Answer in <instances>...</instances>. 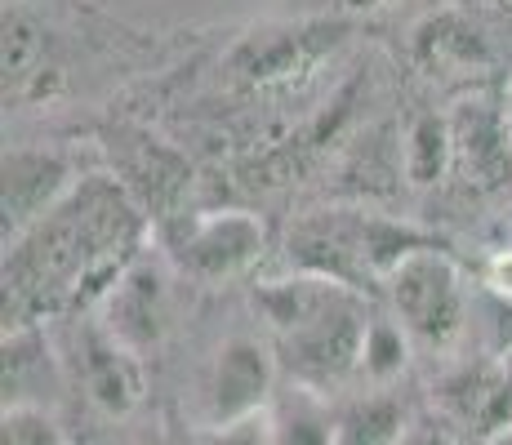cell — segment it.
Masks as SVG:
<instances>
[{
    "instance_id": "3957f363",
    "label": "cell",
    "mask_w": 512,
    "mask_h": 445,
    "mask_svg": "<svg viewBox=\"0 0 512 445\" xmlns=\"http://www.w3.org/2000/svg\"><path fill=\"white\" fill-rule=\"evenodd\" d=\"M428 245L441 241L410 223L366 210H317L294 223L285 236V254H290L294 272L330 276V281H343L361 294L370 285H388V276Z\"/></svg>"
},
{
    "instance_id": "ba28073f",
    "label": "cell",
    "mask_w": 512,
    "mask_h": 445,
    "mask_svg": "<svg viewBox=\"0 0 512 445\" xmlns=\"http://www.w3.org/2000/svg\"><path fill=\"white\" fill-rule=\"evenodd\" d=\"M72 361L81 374L85 392L98 410L107 414H130L143 401V365L139 352L125 348L112 330L103 325V316H72Z\"/></svg>"
},
{
    "instance_id": "6da1fadb",
    "label": "cell",
    "mask_w": 512,
    "mask_h": 445,
    "mask_svg": "<svg viewBox=\"0 0 512 445\" xmlns=\"http://www.w3.org/2000/svg\"><path fill=\"white\" fill-rule=\"evenodd\" d=\"M147 210L112 174H90L23 236L5 245V334L45 316H81L143 259Z\"/></svg>"
},
{
    "instance_id": "8fae6325",
    "label": "cell",
    "mask_w": 512,
    "mask_h": 445,
    "mask_svg": "<svg viewBox=\"0 0 512 445\" xmlns=\"http://www.w3.org/2000/svg\"><path fill=\"white\" fill-rule=\"evenodd\" d=\"M415 54L419 72H428L432 81L450 85V89H472L495 72V49L481 36V27L468 14H432L415 27Z\"/></svg>"
},
{
    "instance_id": "5bb4252c",
    "label": "cell",
    "mask_w": 512,
    "mask_h": 445,
    "mask_svg": "<svg viewBox=\"0 0 512 445\" xmlns=\"http://www.w3.org/2000/svg\"><path fill=\"white\" fill-rule=\"evenodd\" d=\"M401 165H406V178L415 187H432L455 170V130H450V116L419 112L406 130Z\"/></svg>"
},
{
    "instance_id": "d4e9b609",
    "label": "cell",
    "mask_w": 512,
    "mask_h": 445,
    "mask_svg": "<svg viewBox=\"0 0 512 445\" xmlns=\"http://www.w3.org/2000/svg\"><path fill=\"white\" fill-rule=\"evenodd\" d=\"M504 5H512V0H504Z\"/></svg>"
},
{
    "instance_id": "cb8c5ba5",
    "label": "cell",
    "mask_w": 512,
    "mask_h": 445,
    "mask_svg": "<svg viewBox=\"0 0 512 445\" xmlns=\"http://www.w3.org/2000/svg\"><path fill=\"white\" fill-rule=\"evenodd\" d=\"M343 5H352V9H370V5H383V0H343Z\"/></svg>"
},
{
    "instance_id": "44dd1931",
    "label": "cell",
    "mask_w": 512,
    "mask_h": 445,
    "mask_svg": "<svg viewBox=\"0 0 512 445\" xmlns=\"http://www.w3.org/2000/svg\"><path fill=\"white\" fill-rule=\"evenodd\" d=\"M401 445H455V441H450V432L437 428V423H410V432L401 437Z\"/></svg>"
},
{
    "instance_id": "ac0fdd59",
    "label": "cell",
    "mask_w": 512,
    "mask_h": 445,
    "mask_svg": "<svg viewBox=\"0 0 512 445\" xmlns=\"http://www.w3.org/2000/svg\"><path fill=\"white\" fill-rule=\"evenodd\" d=\"M0 445H63V437H58L54 419L36 405H5Z\"/></svg>"
},
{
    "instance_id": "7402d4cb",
    "label": "cell",
    "mask_w": 512,
    "mask_h": 445,
    "mask_svg": "<svg viewBox=\"0 0 512 445\" xmlns=\"http://www.w3.org/2000/svg\"><path fill=\"white\" fill-rule=\"evenodd\" d=\"M486 445H512V423H504V428H499V432H490Z\"/></svg>"
},
{
    "instance_id": "9a60e30c",
    "label": "cell",
    "mask_w": 512,
    "mask_h": 445,
    "mask_svg": "<svg viewBox=\"0 0 512 445\" xmlns=\"http://www.w3.org/2000/svg\"><path fill=\"white\" fill-rule=\"evenodd\" d=\"M410 432L406 410L388 392H370L334 414V445H401Z\"/></svg>"
},
{
    "instance_id": "2e32d148",
    "label": "cell",
    "mask_w": 512,
    "mask_h": 445,
    "mask_svg": "<svg viewBox=\"0 0 512 445\" xmlns=\"http://www.w3.org/2000/svg\"><path fill=\"white\" fill-rule=\"evenodd\" d=\"M45 85V32L27 14H5V103H27Z\"/></svg>"
},
{
    "instance_id": "d6986e66",
    "label": "cell",
    "mask_w": 512,
    "mask_h": 445,
    "mask_svg": "<svg viewBox=\"0 0 512 445\" xmlns=\"http://www.w3.org/2000/svg\"><path fill=\"white\" fill-rule=\"evenodd\" d=\"M205 445H277L272 441V414L259 410V414H250V419L228 423V428H214L210 437H205Z\"/></svg>"
},
{
    "instance_id": "e0dca14e",
    "label": "cell",
    "mask_w": 512,
    "mask_h": 445,
    "mask_svg": "<svg viewBox=\"0 0 512 445\" xmlns=\"http://www.w3.org/2000/svg\"><path fill=\"white\" fill-rule=\"evenodd\" d=\"M406 356H410L406 330H401L397 321H383V316H374L366 352H361V374H366L370 383H392L401 370H406Z\"/></svg>"
},
{
    "instance_id": "5b68a950",
    "label": "cell",
    "mask_w": 512,
    "mask_h": 445,
    "mask_svg": "<svg viewBox=\"0 0 512 445\" xmlns=\"http://www.w3.org/2000/svg\"><path fill=\"white\" fill-rule=\"evenodd\" d=\"M348 36V23L339 18H303V23H272L250 32L232 49V72L245 85L277 89L294 85Z\"/></svg>"
},
{
    "instance_id": "603a6c76",
    "label": "cell",
    "mask_w": 512,
    "mask_h": 445,
    "mask_svg": "<svg viewBox=\"0 0 512 445\" xmlns=\"http://www.w3.org/2000/svg\"><path fill=\"white\" fill-rule=\"evenodd\" d=\"M504 125H508V147H512V98H504Z\"/></svg>"
},
{
    "instance_id": "9c48e42d",
    "label": "cell",
    "mask_w": 512,
    "mask_h": 445,
    "mask_svg": "<svg viewBox=\"0 0 512 445\" xmlns=\"http://www.w3.org/2000/svg\"><path fill=\"white\" fill-rule=\"evenodd\" d=\"M76 178V165L67 152L58 147H9L5 152V196H0V210H5V245L14 236H23L36 219H45L58 201H63Z\"/></svg>"
},
{
    "instance_id": "ffe728a7",
    "label": "cell",
    "mask_w": 512,
    "mask_h": 445,
    "mask_svg": "<svg viewBox=\"0 0 512 445\" xmlns=\"http://www.w3.org/2000/svg\"><path fill=\"white\" fill-rule=\"evenodd\" d=\"M486 290L512 303V250H499L495 259L486 263Z\"/></svg>"
},
{
    "instance_id": "7c38bea8",
    "label": "cell",
    "mask_w": 512,
    "mask_h": 445,
    "mask_svg": "<svg viewBox=\"0 0 512 445\" xmlns=\"http://www.w3.org/2000/svg\"><path fill=\"white\" fill-rule=\"evenodd\" d=\"M455 130V170L464 174L468 187L490 192L504 187L512 178V147H508V125H504V107L490 103H464L450 116Z\"/></svg>"
},
{
    "instance_id": "277c9868",
    "label": "cell",
    "mask_w": 512,
    "mask_h": 445,
    "mask_svg": "<svg viewBox=\"0 0 512 445\" xmlns=\"http://www.w3.org/2000/svg\"><path fill=\"white\" fill-rule=\"evenodd\" d=\"M388 299L392 316L406 330V339L423 352H450L464 334L468 321V299H464V281L459 267L450 263L446 245H428L415 250L397 272L388 276Z\"/></svg>"
},
{
    "instance_id": "8992f818",
    "label": "cell",
    "mask_w": 512,
    "mask_h": 445,
    "mask_svg": "<svg viewBox=\"0 0 512 445\" xmlns=\"http://www.w3.org/2000/svg\"><path fill=\"white\" fill-rule=\"evenodd\" d=\"M263 223L250 210H219L187 219L170 236V259L196 281H228L263 259Z\"/></svg>"
},
{
    "instance_id": "52a82bcc",
    "label": "cell",
    "mask_w": 512,
    "mask_h": 445,
    "mask_svg": "<svg viewBox=\"0 0 512 445\" xmlns=\"http://www.w3.org/2000/svg\"><path fill=\"white\" fill-rule=\"evenodd\" d=\"M272 383H277V356L259 339H228L214 352V365L205 374L201 388V423L205 428H228L236 419L268 410L272 405Z\"/></svg>"
},
{
    "instance_id": "7a4b0ae2",
    "label": "cell",
    "mask_w": 512,
    "mask_h": 445,
    "mask_svg": "<svg viewBox=\"0 0 512 445\" xmlns=\"http://www.w3.org/2000/svg\"><path fill=\"white\" fill-rule=\"evenodd\" d=\"M254 308L268 321L272 356L290 383L330 392L361 374V352L374 325L361 290L330 276L294 272L281 281H263L254 290Z\"/></svg>"
},
{
    "instance_id": "30bf717a",
    "label": "cell",
    "mask_w": 512,
    "mask_h": 445,
    "mask_svg": "<svg viewBox=\"0 0 512 445\" xmlns=\"http://www.w3.org/2000/svg\"><path fill=\"white\" fill-rule=\"evenodd\" d=\"M170 316H174L170 272H165V263L156 254H143L103 299V325L139 356L165 339Z\"/></svg>"
},
{
    "instance_id": "4fadbf2b",
    "label": "cell",
    "mask_w": 512,
    "mask_h": 445,
    "mask_svg": "<svg viewBox=\"0 0 512 445\" xmlns=\"http://www.w3.org/2000/svg\"><path fill=\"white\" fill-rule=\"evenodd\" d=\"M272 414V441L277 445H334V414L321 401V392L290 383L268 405Z\"/></svg>"
}]
</instances>
